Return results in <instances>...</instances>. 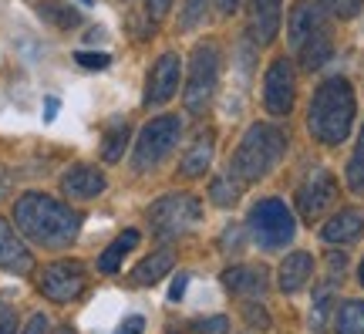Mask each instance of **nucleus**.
Listing matches in <instances>:
<instances>
[{
  "label": "nucleus",
  "instance_id": "1",
  "mask_svg": "<svg viewBox=\"0 0 364 334\" xmlns=\"http://www.w3.org/2000/svg\"><path fill=\"white\" fill-rule=\"evenodd\" d=\"M17 230L41 246H68L81 230V216L71 206L44 193H24L14 206Z\"/></svg>",
  "mask_w": 364,
  "mask_h": 334
},
{
  "label": "nucleus",
  "instance_id": "2",
  "mask_svg": "<svg viewBox=\"0 0 364 334\" xmlns=\"http://www.w3.org/2000/svg\"><path fill=\"white\" fill-rule=\"evenodd\" d=\"M354 112H358V98L348 78H327L317 85L311 98V112H307V125L311 135L321 145H341L351 135Z\"/></svg>",
  "mask_w": 364,
  "mask_h": 334
},
{
  "label": "nucleus",
  "instance_id": "3",
  "mask_svg": "<svg viewBox=\"0 0 364 334\" xmlns=\"http://www.w3.org/2000/svg\"><path fill=\"white\" fill-rule=\"evenodd\" d=\"M290 48L304 71H317L334 58V27L317 0H300L290 11Z\"/></svg>",
  "mask_w": 364,
  "mask_h": 334
},
{
  "label": "nucleus",
  "instance_id": "4",
  "mask_svg": "<svg viewBox=\"0 0 364 334\" xmlns=\"http://www.w3.org/2000/svg\"><path fill=\"white\" fill-rule=\"evenodd\" d=\"M284 152H287V132L280 125L257 122V125H250L243 142L236 145L233 162H230V176L236 182H257L284 159Z\"/></svg>",
  "mask_w": 364,
  "mask_h": 334
},
{
  "label": "nucleus",
  "instance_id": "5",
  "mask_svg": "<svg viewBox=\"0 0 364 334\" xmlns=\"http://www.w3.org/2000/svg\"><path fill=\"white\" fill-rule=\"evenodd\" d=\"M203 219V206L196 196H162L159 203L149 206V226L159 240H176V236H186L189 230L199 226Z\"/></svg>",
  "mask_w": 364,
  "mask_h": 334
},
{
  "label": "nucleus",
  "instance_id": "6",
  "mask_svg": "<svg viewBox=\"0 0 364 334\" xmlns=\"http://www.w3.org/2000/svg\"><path fill=\"white\" fill-rule=\"evenodd\" d=\"M220 85V48L199 44L189 61V81H186V108L193 115H203Z\"/></svg>",
  "mask_w": 364,
  "mask_h": 334
},
{
  "label": "nucleus",
  "instance_id": "7",
  "mask_svg": "<svg viewBox=\"0 0 364 334\" xmlns=\"http://www.w3.org/2000/svg\"><path fill=\"white\" fill-rule=\"evenodd\" d=\"M250 230H253V240L263 250H277V246L294 240L297 219H294V213L280 199H260V203L250 209Z\"/></svg>",
  "mask_w": 364,
  "mask_h": 334
},
{
  "label": "nucleus",
  "instance_id": "8",
  "mask_svg": "<svg viewBox=\"0 0 364 334\" xmlns=\"http://www.w3.org/2000/svg\"><path fill=\"white\" fill-rule=\"evenodd\" d=\"M182 135V122L176 115H159L152 118L142 132H139V145H135V169L139 172H149V169H156L166 155L176 149V142Z\"/></svg>",
  "mask_w": 364,
  "mask_h": 334
},
{
  "label": "nucleus",
  "instance_id": "9",
  "mask_svg": "<svg viewBox=\"0 0 364 334\" xmlns=\"http://www.w3.org/2000/svg\"><path fill=\"white\" fill-rule=\"evenodd\" d=\"M297 102V78H294V65L287 58H277L267 68L263 78V108L270 115H290V108Z\"/></svg>",
  "mask_w": 364,
  "mask_h": 334
},
{
  "label": "nucleus",
  "instance_id": "10",
  "mask_svg": "<svg viewBox=\"0 0 364 334\" xmlns=\"http://www.w3.org/2000/svg\"><path fill=\"white\" fill-rule=\"evenodd\" d=\"M334 199H338V179L331 172H324V169H317L311 179L297 189V213L307 223H314L334 206Z\"/></svg>",
  "mask_w": 364,
  "mask_h": 334
},
{
  "label": "nucleus",
  "instance_id": "11",
  "mask_svg": "<svg viewBox=\"0 0 364 334\" xmlns=\"http://www.w3.org/2000/svg\"><path fill=\"white\" fill-rule=\"evenodd\" d=\"M41 291H44V297H51L58 304L75 301L85 291V267H81L78 260H58V263H51V267L44 270Z\"/></svg>",
  "mask_w": 364,
  "mask_h": 334
},
{
  "label": "nucleus",
  "instance_id": "12",
  "mask_svg": "<svg viewBox=\"0 0 364 334\" xmlns=\"http://www.w3.org/2000/svg\"><path fill=\"white\" fill-rule=\"evenodd\" d=\"M179 58L176 54H162L156 65H152V71H149V85H145V105L152 108V105H166L179 91Z\"/></svg>",
  "mask_w": 364,
  "mask_h": 334
},
{
  "label": "nucleus",
  "instance_id": "13",
  "mask_svg": "<svg viewBox=\"0 0 364 334\" xmlns=\"http://www.w3.org/2000/svg\"><path fill=\"white\" fill-rule=\"evenodd\" d=\"M250 34L257 44H270L284 24V0H247Z\"/></svg>",
  "mask_w": 364,
  "mask_h": 334
},
{
  "label": "nucleus",
  "instance_id": "14",
  "mask_svg": "<svg viewBox=\"0 0 364 334\" xmlns=\"http://www.w3.org/2000/svg\"><path fill=\"white\" fill-rule=\"evenodd\" d=\"M31 267H34L31 250L24 246V240L17 236V230H14L11 223L0 216V270L24 277V273H31Z\"/></svg>",
  "mask_w": 364,
  "mask_h": 334
},
{
  "label": "nucleus",
  "instance_id": "15",
  "mask_svg": "<svg viewBox=\"0 0 364 334\" xmlns=\"http://www.w3.org/2000/svg\"><path fill=\"white\" fill-rule=\"evenodd\" d=\"M105 176L95 166H71L61 176V189H65L71 199H95V196L105 193Z\"/></svg>",
  "mask_w": 364,
  "mask_h": 334
},
{
  "label": "nucleus",
  "instance_id": "16",
  "mask_svg": "<svg viewBox=\"0 0 364 334\" xmlns=\"http://www.w3.org/2000/svg\"><path fill=\"white\" fill-rule=\"evenodd\" d=\"M267 270L263 267H230L223 273V287L230 291V294H240V297H260L267 294Z\"/></svg>",
  "mask_w": 364,
  "mask_h": 334
},
{
  "label": "nucleus",
  "instance_id": "17",
  "mask_svg": "<svg viewBox=\"0 0 364 334\" xmlns=\"http://www.w3.org/2000/svg\"><path fill=\"white\" fill-rule=\"evenodd\" d=\"M364 233V216L358 209H341L334 219H327L324 223V240L327 244H354V240H361Z\"/></svg>",
  "mask_w": 364,
  "mask_h": 334
},
{
  "label": "nucleus",
  "instance_id": "18",
  "mask_svg": "<svg viewBox=\"0 0 364 334\" xmlns=\"http://www.w3.org/2000/svg\"><path fill=\"white\" fill-rule=\"evenodd\" d=\"M311 273H314L311 254H290V257L280 263V291H284V294H297L300 287L311 281Z\"/></svg>",
  "mask_w": 364,
  "mask_h": 334
},
{
  "label": "nucleus",
  "instance_id": "19",
  "mask_svg": "<svg viewBox=\"0 0 364 334\" xmlns=\"http://www.w3.org/2000/svg\"><path fill=\"white\" fill-rule=\"evenodd\" d=\"M213 152H216V142H213V135H209V132H203V135H199V139L189 145V152L182 155L179 172L186 176V179L203 176V172L209 169V162H213Z\"/></svg>",
  "mask_w": 364,
  "mask_h": 334
},
{
  "label": "nucleus",
  "instance_id": "20",
  "mask_svg": "<svg viewBox=\"0 0 364 334\" xmlns=\"http://www.w3.org/2000/svg\"><path fill=\"white\" fill-rule=\"evenodd\" d=\"M34 11L44 17V24H54V27H61V31H71V27L81 24V14L71 4H61V0H41Z\"/></svg>",
  "mask_w": 364,
  "mask_h": 334
},
{
  "label": "nucleus",
  "instance_id": "21",
  "mask_svg": "<svg viewBox=\"0 0 364 334\" xmlns=\"http://www.w3.org/2000/svg\"><path fill=\"white\" fill-rule=\"evenodd\" d=\"M172 263H176V257H172L169 250H156L152 257H145L142 263L135 267L132 281H135V283H156V281H162V277L169 273Z\"/></svg>",
  "mask_w": 364,
  "mask_h": 334
},
{
  "label": "nucleus",
  "instance_id": "22",
  "mask_svg": "<svg viewBox=\"0 0 364 334\" xmlns=\"http://www.w3.org/2000/svg\"><path fill=\"white\" fill-rule=\"evenodd\" d=\"M135 244H139V230H125L115 244H112L102 257H98V270H102V273H115V270L122 267L125 254H132V250H135Z\"/></svg>",
  "mask_w": 364,
  "mask_h": 334
},
{
  "label": "nucleus",
  "instance_id": "23",
  "mask_svg": "<svg viewBox=\"0 0 364 334\" xmlns=\"http://www.w3.org/2000/svg\"><path fill=\"white\" fill-rule=\"evenodd\" d=\"M125 145H129V122H112L108 132H105L102 139V159L105 162H118L122 155H125Z\"/></svg>",
  "mask_w": 364,
  "mask_h": 334
},
{
  "label": "nucleus",
  "instance_id": "24",
  "mask_svg": "<svg viewBox=\"0 0 364 334\" xmlns=\"http://www.w3.org/2000/svg\"><path fill=\"white\" fill-rule=\"evenodd\" d=\"M334 291L331 283H321L317 294H314V304H311V328L314 331H327V324L334 321Z\"/></svg>",
  "mask_w": 364,
  "mask_h": 334
},
{
  "label": "nucleus",
  "instance_id": "25",
  "mask_svg": "<svg viewBox=\"0 0 364 334\" xmlns=\"http://www.w3.org/2000/svg\"><path fill=\"white\" fill-rule=\"evenodd\" d=\"M334 321L338 334H364V301H344Z\"/></svg>",
  "mask_w": 364,
  "mask_h": 334
},
{
  "label": "nucleus",
  "instance_id": "26",
  "mask_svg": "<svg viewBox=\"0 0 364 334\" xmlns=\"http://www.w3.org/2000/svg\"><path fill=\"white\" fill-rule=\"evenodd\" d=\"M206 17H209V0H182V14H179L182 31L206 24Z\"/></svg>",
  "mask_w": 364,
  "mask_h": 334
},
{
  "label": "nucleus",
  "instance_id": "27",
  "mask_svg": "<svg viewBox=\"0 0 364 334\" xmlns=\"http://www.w3.org/2000/svg\"><path fill=\"white\" fill-rule=\"evenodd\" d=\"M348 186H351L354 193H364V129H361V135H358L351 162H348Z\"/></svg>",
  "mask_w": 364,
  "mask_h": 334
},
{
  "label": "nucleus",
  "instance_id": "28",
  "mask_svg": "<svg viewBox=\"0 0 364 334\" xmlns=\"http://www.w3.org/2000/svg\"><path fill=\"white\" fill-rule=\"evenodd\" d=\"M209 196L220 206H233L240 199V182L233 176H220V179H213V186H209Z\"/></svg>",
  "mask_w": 364,
  "mask_h": 334
},
{
  "label": "nucleus",
  "instance_id": "29",
  "mask_svg": "<svg viewBox=\"0 0 364 334\" xmlns=\"http://www.w3.org/2000/svg\"><path fill=\"white\" fill-rule=\"evenodd\" d=\"M196 334H226L230 331V321L223 318V314H213V318H199V321L193 324Z\"/></svg>",
  "mask_w": 364,
  "mask_h": 334
},
{
  "label": "nucleus",
  "instance_id": "30",
  "mask_svg": "<svg viewBox=\"0 0 364 334\" xmlns=\"http://www.w3.org/2000/svg\"><path fill=\"white\" fill-rule=\"evenodd\" d=\"M0 334H17V310L0 297Z\"/></svg>",
  "mask_w": 364,
  "mask_h": 334
},
{
  "label": "nucleus",
  "instance_id": "31",
  "mask_svg": "<svg viewBox=\"0 0 364 334\" xmlns=\"http://www.w3.org/2000/svg\"><path fill=\"white\" fill-rule=\"evenodd\" d=\"M243 314H247L250 328H260V331H267V328H270V314H267L263 308H257V304H247V308H243Z\"/></svg>",
  "mask_w": 364,
  "mask_h": 334
},
{
  "label": "nucleus",
  "instance_id": "32",
  "mask_svg": "<svg viewBox=\"0 0 364 334\" xmlns=\"http://www.w3.org/2000/svg\"><path fill=\"white\" fill-rule=\"evenodd\" d=\"M331 11L338 14V17H354V14L361 11V4L364 0H324Z\"/></svg>",
  "mask_w": 364,
  "mask_h": 334
},
{
  "label": "nucleus",
  "instance_id": "33",
  "mask_svg": "<svg viewBox=\"0 0 364 334\" xmlns=\"http://www.w3.org/2000/svg\"><path fill=\"white\" fill-rule=\"evenodd\" d=\"M78 65L81 68H108V54H91V51H78Z\"/></svg>",
  "mask_w": 364,
  "mask_h": 334
},
{
  "label": "nucleus",
  "instance_id": "34",
  "mask_svg": "<svg viewBox=\"0 0 364 334\" xmlns=\"http://www.w3.org/2000/svg\"><path fill=\"white\" fill-rule=\"evenodd\" d=\"M142 331H145V318L132 314V318H125V321H122V328H118L115 334H142Z\"/></svg>",
  "mask_w": 364,
  "mask_h": 334
},
{
  "label": "nucleus",
  "instance_id": "35",
  "mask_svg": "<svg viewBox=\"0 0 364 334\" xmlns=\"http://www.w3.org/2000/svg\"><path fill=\"white\" fill-rule=\"evenodd\" d=\"M24 334H48V318H44V314H34V318L27 321Z\"/></svg>",
  "mask_w": 364,
  "mask_h": 334
},
{
  "label": "nucleus",
  "instance_id": "36",
  "mask_svg": "<svg viewBox=\"0 0 364 334\" xmlns=\"http://www.w3.org/2000/svg\"><path fill=\"white\" fill-rule=\"evenodd\" d=\"M145 7H149L152 17H166V11L172 7V0H145Z\"/></svg>",
  "mask_w": 364,
  "mask_h": 334
},
{
  "label": "nucleus",
  "instance_id": "37",
  "mask_svg": "<svg viewBox=\"0 0 364 334\" xmlns=\"http://www.w3.org/2000/svg\"><path fill=\"white\" fill-rule=\"evenodd\" d=\"M44 105H48V108H44V118L51 122V118L58 115V98H48V102H44Z\"/></svg>",
  "mask_w": 364,
  "mask_h": 334
},
{
  "label": "nucleus",
  "instance_id": "38",
  "mask_svg": "<svg viewBox=\"0 0 364 334\" xmlns=\"http://www.w3.org/2000/svg\"><path fill=\"white\" fill-rule=\"evenodd\" d=\"M182 291H186V277H179V281H176V283H172V301H179V297H182Z\"/></svg>",
  "mask_w": 364,
  "mask_h": 334
},
{
  "label": "nucleus",
  "instance_id": "39",
  "mask_svg": "<svg viewBox=\"0 0 364 334\" xmlns=\"http://www.w3.org/2000/svg\"><path fill=\"white\" fill-rule=\"evenodd\" d=\"M216 4H220V11H223V14H233L236 7H240V0H216Z\"/></svg>",
  "mask_w": 364,
  "mask_h": 334
},
{
  "label": "nucleus",
  "instance_id": "40",
  "mask_svg": "<svg viewBox=\"0 0 364 334\" xmlns=\"http://www.w3.org/2000/svg\"><path fill=\"white\" fill-rule=\"evenodd\" d=\"M7 189H11V179H7V172H4V169H0V199H4V196H7Z\"/></svg>",
  "mask_w": 364,
  "mask_h": 334
},
{
  "label": "nucleus",
  "instance_id": "41",
  "mask_svg": "<svg viewBox=\"0 0 364 334\" xmlns=\"http://www.w3.org/2000/svg\"><path fill=\"white\" fill-rule=\"evenodd\" d=\"M54 334H75V331H71V328H58V331H54Z\"/></svg>",
  "mask_w": 364,
  "mask_h": 334
},
{
  "label": "nucleus",
  "instance_id": "42",
  "mask_svg": "<svg viewBox=\"0 0 364 334\" xmlns=\"http://www.w3.org/2000/svg\"><path fill=\"white\" fill-rule=\"evenodd\" d=\"M358 277H361V283H364V260H361V270H358Z\"/></svg>",
  "mask_w": 364,
  "mask_h": 334
}]
</instances>
